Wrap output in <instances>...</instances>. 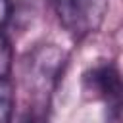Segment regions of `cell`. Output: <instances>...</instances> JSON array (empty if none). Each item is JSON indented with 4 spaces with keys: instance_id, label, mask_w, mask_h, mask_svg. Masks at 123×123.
<instances>
[{
    "instance_id": "6da1fadb",
    "label": "cell",
    "mask_w": 123,
    "mask_h": 123,
    "mask_svg": "<svg viewBox=\"0 0 123 123\" xmlns=\"http://www.w3.org/2000/svg\"><path fill=\"white\" fill-rule=\"evenodd\" d=\"M63 27L75 35L96 31L106 15L108 0H54Z\"/></svg>"
},
{
    "instance_id": "7a4b0ae2",
    "label": "cell",
    "mask_w": 123,
    "mask_h": 123,
    "mask_svg": "<svg viewBox=\"0 0 123 123\" xmlns=\"http://www.w3.org/2000/svg\"><path fill=\"white\" fill-rule=\"evenodd\" d=\"M65 54L56 46H42L31 58L29 79L35 86V96L42 102H48V96L63 69Z\"/></svg>"
},
{
    "instance_id": "3957f363",
    "label": "cell",
    "mask_w": 123,
    "mask_h": 123,
    "mask_svg": "<svg viewBox=\"0 0 123 123\" xmlns=\"http://www.w3.org/2000/svg\"><path fill=\"white\" fill-rule=\"evenodd\" d=\"M83 81H85V90L90 92L94 98H102L108 110H111L117 119L121 106V77L115 63L111 62L94 63L85 73Z\"/></svg>"
},
{
    "instance_id": "277c9868",
    "label": "cell",
    "mask_w": 123,
    "mask_h": 123,
    "mask_svg": "<svg viewBox=\"0 0 123 123\" xmlns=\"http://www.w3.org/2000/svg\"><path fill=\"white\" fill-rule=\"evenodd\" d=\"M15 106L13 85L10 79H0V123H12Z\"/></svg>"
},
{
    "instance_id": "5b68a950",
    "label": "cell",
    "mask_w": 123,
    "mask_h": 123,
    "mask_svg": "<svg viewBox=\"0 0 123 123\" xmlns=\"http://www.w3.org/2000/svg\"><path fill=\"white\" fill-rule=\"evenodd\" d=\"M12 62H13V50L10 40L0 33V79H8L12 71Z\"/></svg>"
},
{
    "instance_id": "8992f818",
    "label": "cell",
    "mask_w": 123,
    "mask_h": 123,
    "mask_svg": "<svg viewBox=\"0 0 123 123\" xmlns=\"http://www.w3.org/2000/svg\"><path fill=\"white\" fill-rule=\"evenodd\" d=\"M12 15V0H0V29L8 23Z\"/></svg>"
}]
</instances>
